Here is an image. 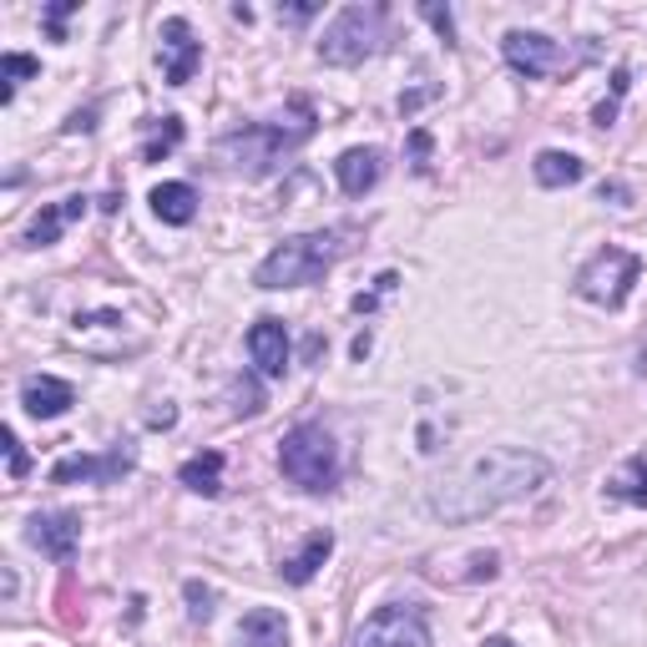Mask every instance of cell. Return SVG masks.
I'll return each instance as SVG.
<instances>
[{"instance_id":"obj_1","label":"cell","mask_w":647,"mask_h":647,"mask_svg":"<svg viewBox=\"0 0 647 647\" xmlns=\"http://www.w3.org/2000/svg\"><path fill=\"white\" fill-rule=\"evenodd\" d=\"M552 466L536 451H516V445H496L481 451L471 461H461L455 471H445L431 491V512L441 522H476V516L496 512L516 496H532L536 486H546Z\"/></svg>"},{"instance_id":"obj_2","label":"cell","mask_w":647,"mask_h":647,"mask_svg":"<svg viewBox=\"0 0 647 647\" xmlns=\"http://www.w3.org/2000/svg\"><path fill=\"white\" fill-rule=\"evenodd\" d=\"M354 228H330V233H299V239L279 243V249L269 253V259L259 263V273H253V284L259 289H304L314 284V279H324V273L334 269V263L344 259V253L354 249Z\"/></svg>"},{"instance_id":"obj_3","label":"cell","mask_w":647,"mask_h":647,"mask_svg":"<svg viewBox=\"0 0 647 647\" xmlns=\"http://www.w3.org/2000/svg\"><path fill=\"white\" fill-rule=\"evenodd\" d=\"M309 137H314V107H309L304 97H294L289 117H273L269 127H249V132H233V137L223 142V152L239 162L249 178H263V172H273V162L284 158V152H294L299 142H309Z\"/></svg>"},{"instance_id":"obj_4","label":"cell","mask_w":647,"mask_h":647,"mask_svg":"<svg viewBox=\"0 0 647 647\" xmlns=\"http://www.w3.org/2000/svg\"><path fill=\"white\" fill-rule=\"evenodd\" d=\"M279 466L294 486L319 496V491H334V481H340V445L324 425H294L279 445Z\"/></svg>"},{"instance_id":"obj_5","label":"cell","mask_w":647,"mask_h":647,"mask_svg":"<svg viewBox=\"0 0 647 647\" xmlns=\"http://www.w3.org/2000/svg\"><path fill=\"white\" fill-rule=\"evenodd\" d=\"M380 31H385V11H380V6H350V11L324 31L319 57L330 61V67H360L364 57L380 51Z\"/></svg>"},{"instance_id":"obj_6","label":"cell","mask_w":647,"mask_h":647,"mask_svg":"<svg viewBox=\"0 0 647 647\" xmlns=\"http://www.w3.org/2000/svg\"><path fill=\"white\" fill-rule=\"evenodd\" d=\"M637 279H643V259H637V253H627V249H603L597 259L587 263V269H582L577 289H582V299H592V304L623 309Z\"/></svg>"},{"instance_id":"obj_7","label":"cell","mask_w":647,"mask_h":647,"mask_svg":"<svg viewBox=\"0 0 647 647\" xmlns=\"http://www.w3.org/2000/svg\"><path fill=\"white\" fill-rule=\"evenodd\" d=\"M158 61H162V77H168V87H188V81H193V71L203 67V41H198L193 26L182 21V16L162 21Z\"/></svg>"},{"instance_id":"obj_8","label":"cell","mask_w":647,"mask_h":647,"mask_svg":"<svg viewBox=\"0 0 647 647\" xmlns=\"http://www.w3.org/2000/svg\"><path fill=\"white\" fill-rule=\"evenodd\" d=\"M354 647H431V627L415 613H405V607H385V613H375L360 627Z\"/></svg>"},{"instance_id":"obj_9","label":"cell","mask_w":647,"mask_h":647,"mask_svg":"<svg viewBox=\"0 0 647 647\" xmlns=\"http://www.w3.org/2000/svg\"><path fill=\"white\" fill-rule=\"evenodd\" d=\"M501 51H506V61H512L526 81L552 77V71L562 67V46L542 31H512L506 41H501Z\"/></svg>"},{"instance_id":"obj_10","label":"cell","mask_w":647,"mask_h":647,"mask_svg":"<svg viewBox=\"0 0 647 647\" xmlns=\"http://www.w3.org/2000/svg\"><path fill=\"white\" fill-rule=\"evenodd\" d=\"M132 471V451H107V455H67V461H57L51 466V481L57 486H71V481H117Z\"/></svg>"},{"instance_id":"obj_11","label":"cell","mask_w":647,"mask_h":647,"mask_svg":"<svg viewBox=\"0 0 647 647\" xmlns=\"http://www.w3.org/2000/svg\"><path fill=\"white\" fill-rule=\"evenodd\" d=\"M249 354H253V364H259V375L284 380V370H289V330L279 324V319H259V324L249 330Z\"/></svg>"},{"instance_id":"obj_12","label":"cell","mask_w":647,"mask_h":647,"mask_svg":"<svg viewBox=\"0 0 647 647\" xmlns=\"http://www.w3.org/2000/svg\"><path fill=\"white\" fill-rule=\"evenodd\" d=\"M21 405H26V415H36V421H57V415H67V410L77 405V390L57 375H31L21 385Z\"/></svg>"},{"instance_id":"obj_13","label":"cell","mask_w":647,"mask_h":647,"mask_svg":"<svg viewBox=\"0 0 647 647\" xmlns=\"http://www.w3.org/2000/svg\"><path fill=\"white\" fill-rule=\"evenodd\" d=\"M31 542L41 546L46 557H57V562H71L77 557V542H81V522L71 512H46L31 522Z\"/></svg>"},{"instance_id":"obj_14","label":"cell","mask_w":647,"mask_h":647,"mask_svg":"<svg viewBox=\"0 0 647 647\" xmlns=\"http://www.w3.org/2000/svg\"><path fill=\"white\" fill-rule=\"evenodd\" d=\"M380 172H385V158H380V148H350L340 162H334V178H340V188L350 198L370 193V188L380 182Z\"/></svg>"},{"instance_id":"obj_15","label":"cell","mask_w":647,"mask_h":647,"mask_svg":"<svg viewBox=\"0 0 647 647\" xmlns=\"http://www.w3.org/2000/svg\"><path fill=\"white\" fill-rule=\"evenodd\" d=\"M87 208H91V198H67V203H51V208H41V213L31 218V228H26V243L31 249H51V243L61 239V228L67 223H77V218H87Z\"/></svg>"},{"instance_id":"obj_16","label":"cell","mask_w":647,"mask_h":647,"mask_svg":"<svg viewBox=\"0 0 647 647\" xmlns=\"http://www.w3.org/2000/svg\"><path fill=\"white\" fill-rule=\"evenodd\" d=\"M152 213L172 228H188L198 218V193L188 182H158V188H152Z\"/></svg>"},{"instance_id":"obj_17","label":"cell","mask_w":647,"mask_h":647,"mask_svg":"<svg viewBox=\"0 0 647 647\" xmlns=\"http://www.w3.org/2000/svg\"><path fill=\"white\" fill-rule=\"evenodd\" d=\"M239 647H289V623L273 607H253L239 623Z\"/></svg>"},{"instance_id":"obj_18","label":"cell","mask_w":647,"mask_h":647,"mask_svg":"<svg viewBox=\"0 0 647 647\" xmlns=\"http://www.w3.org/2000/svg\"><path fill=\"white\" fill-rule=\"evenodd\" d=\"M330 552H334V536H330V532H314V536H309V542H304V552L284 562V577L294 582V587L314 582V572L324 567V562H330Z\"/></svg>"},{"instance_id":"obj_19","label":"cell","mask_w":647,"mask_h":647,"mask_svg":"<svg viewBox=\"0 0 647 647\" xmlns=\"http://www.w3.org/2000/svg\"><path fill=\"white\" fill-rule=\"evenodd\" d=\"M178 481L188 491H198V496H218V491H223V455H218V451L193 455V461L178 471Z\"/></svg>"},{"instance_id":"obj_20","label":"cell","mask_w":647,"mask_h":647,"mask_svg":"<svg viewBox=\"0 0 647 647\" xmlns=\"http://www.w3.org/2000/svg\"><path fill=\"white\" fill-rule=\"evenodd\" d=\"M582 158H572V152H542L536 158V182L542 188H567V182H582Z\"/></svg>"},{"instance_id":"obj_21","label":"cell","mask_w":647,"mask_h":647,"mask_svg":"<svg viewBox=\"0 0 647 647\" xmlns=\"http://www.w3.org/2000/svg\"><path fill=\"white\" fill-rule=\"evenodd\" d=\"M607 486H613V496L633 501V506H647V461H643V455H633V461H627V466L617 471Z\"/></svg>"},{"instance_id":"obj_22","label":"cell","mask_w":647,"mask_h":647,"mask_svg":"<svg viewBox=\"0 0 647 647\" xmlns=\"http://www.w3.org/2000/svg\"><path fill=\"white\" fill-rule=\"evenodd\" d=\"M57 623L67 627V633H81V627H87V607H81L77 582L71 577H61V587H57Z\"/></svg>"},{"instance_id":"obj_23","label":"cell","mask_w":647,"mask_h":647,"mask_svg":"<svg viewBox=\"0 0 647 647\" xmlns=\"http://www.w3.org/2000/svg\"><path fill=\"white\" fill-rule=\"evenodd\" d=\"M36 71H41V61H36V57H21V51H6V57H0V81H6V87H0V97L11 102V97H16V81L36 77Z\"/></svg>"},{"instance_id":"obj_24","label":"cell","mask_w":647,"mask_h":647,"mask_svg":"<svg viewBox=\"0 0 647 647\" xmlns=\"http://www.w3.org/2000/svg\"><path fill=\"white\" fill-rule=\"evenodd\" d=\"M178 142H182V122H178V117H162V127H152V132H148V148H142V158L162 162L172 148H178Z\"/></svg>"},{"instance_id":"obj_25","label":"cell","mask_w":647,"mask_h":647,"mask_svg":"<svg viewBox=\"0 0 647 647\" xmlns=\"http://www.w3.org/2000/svg\"><path fill=\"white\" fill-rule=\"evenodd\" d=\"M182 592H188V617H193V623H208V617H213V603H218L213 587H203V582H188Z\"/></svg>"},{"instance_id":"obj_26","label":"cell","mask_w":647,"mask_h":647,"mask_svg":"<svg viewBox=\"0 0 647 647\" xmlns=\"http://www.w3.org/2000/svg\"><path fill=\"white\" fill-rule=\"evenodd\" d=\"M421 16L435 26V31H441V41H445V46H455V21H451V11H441V6H431V0H425Z\"/></svg>"},{"instance_id":"obj_27","label":"cell","mask_w":647,"mask_h":647,"mask_svg":"<svg viewBox=\"0 0 647 647\" xmlns=\"http://www.w3.org/2000/svg\"><path fill=\"white\" fill-rule=\"evenodd\" d=\"M0 441H6V455H11V481H21L26 471H31V461H26L21 441H16V431H0Z\"/></svg>"},{"instance_id":"obj_28","label":"cell","mask_w":647,"mask_h":647,"mask_svg":"<svg viewBox=\"0 0 647 647\" xmlns=\"http://www.w3.org/2000/svg\"><path fill=\"white\" fill-rule=\"evenodd\" d=\"M77 11V0H57L51 11H46V31H51V41H67V31H61V21Z\"/></svg>"},{"instance_id":"obj_29","label":"cell","mask_w":647,"mask_h":647,"mask_svg":"<svg viewBox=\"0 0 647 647\" xmlns=\"http://www.w3.org/2000/svg\"><path fill=\"white\" fill-rule=\"evenodd\" d=\"M410 158H415V168H425V158H431V132L410 137Z\"/></svg>"},{"instance_id":"obj_30","label":"cell","mask_w":647,"mask_h":647,"mask_svg":"<svg viewBox=\"0 0 647 647\" xmlns=\"http://www.w3.org/2000/svg\"><path fill=\"white\" fill-rule=\"evenodd\" d=\"M97 127V107H87V112H71V122H67V132L77 137V132H91Z\"/></svg>"},{"instance_id":"obj_31","label":"cell","mask_w":647,"mask_h":647,"mask_svg":"<svg viewBox=\"0 0 647 647\" xmlns=\"http://www.w3.org/2000/svg\"><path fill=\"white\" fill-rule=\"evenodd\" d=\"M279 16H284V21H294V26H304L309 16H314V6H279Z\"/></svg>"},{"instance_id":"obj_32","label":"cell","mask_w":647,"mask_h":647,"mask_svg":"<svg viewBox=\"0 0 647 647\" xmlns=\"http://www.w3.org/2000/svg\"><path fill=\"white\" fill-rule=\"evenodd\" d=\"M168 425H178V410H172V405H162L158 415H152V431H168Z\"/></svg>"},{"instance_id":"obj_33","label":"cell","mask_w":647,"mask_h":647,"mask_svg":"<svg viewBox=\"0 0 647 647\" xmlns=\"http://www.w3.org/2000/svg\"><path fill=\"white\" fill-rule=\"evenodd\" d=\"M607 198H613V203H627V188H623V182H603V203H607Z\"/></svg>"},{"instance_id":"obj_34","label":"cell","mask_w":647,"mask_h":647,"mask_svg":"<svg viewBox=\"0 0 647 647\" xmlns=\"http://www.w3.org/2000/svg\"><path fill=\"white\" fill-rule=\"evenodd\" d=\"M486 647H512V643H506V637H491V643Z\"/></svg>"}]
</instances>
